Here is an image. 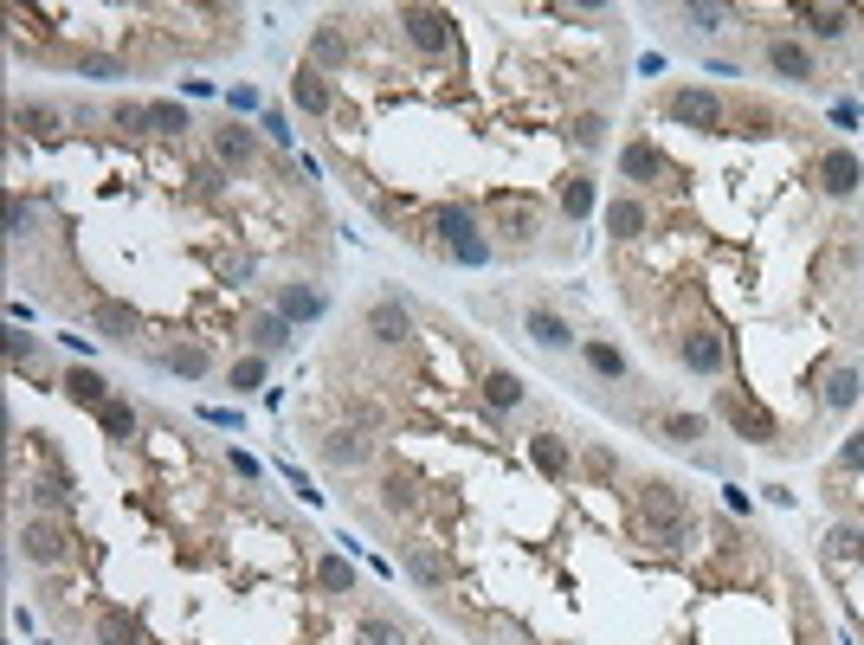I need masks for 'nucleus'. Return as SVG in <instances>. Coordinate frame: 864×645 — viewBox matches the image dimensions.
Masks as SVG:
<instances>
[{"instance_id":"nucleus-41","label":"nucleus","mask_w":864,"mask_h":645,"mask_svg":"<svg viewBox=\"0 0 864 645\" xmlns=\"http://www.w3.org/2000/svg\"><path fill=\"white\" fill-rule=\"evenodd\" d=\"M97 633L111 645H136V613H123V607H111L104 620H97Z\"/></svg>"},{"instance_id":"nucleus-30","label":"nucleus","mask_w":864,"mask_h":645,"mask_svg":"<svg viewBox=\"0 0 864 645\" xmlns=\"http://www.w3.org/2000/svg\"><path fill=\"white\" fill-rule=\"evenodd\" d=\"M162 368L181 375V381H200V375H207V348H200V342H175V348L162 355Z\"/></svg>"},{"instance_id":"nucleus-13","label":"nucleus","mask_w":864,"mask_h":645,"mask_svg":"<svg viewBox=\"0 0 864 645\" xmlns=\"http://www.w3.org/2000/svg\"><path fill=\"white\" fill-rule=\"evenodd\" d=\"M214 162L232 168V175L252 168V162H259V136H252L246 123H220V129H214Z\"/></svg>"},{"instance_id":"nucleus-6","label":"nucleus","mask_w":864,"mask_h":645,"mask_svg":"<svg viewBox=\"0 0 864 645\" xmlns=\"http://www.w3.org/2000/svg\"><path fill=\"white\" fill-rule=\"evenodd\" d=\"M400 33L414 39L426 59H439V52H451V13L446 7H400Z\"/></svg>"},{"instance_id":"nucleus-34","label":"nucleus","mask_w":864,"mask_h":645,"mask_svg":"<svg viewBox=\"0 0 864 645\" xmlns=\"http://www.w3.org/2000/svg\"><path fill=\"white\" fill-rule=\"evenodd\" d=\"M226 175H232V168H220V162H214V155H207V162H194V194H200V200H220L226 194Z\"/></svg>"},{"instance_id":"nucleus-48","label":"nucleus","mask_w":864,"mask_h":645,"mask_svg":"<svg viewBox=\"0 0 864 645\" xmlns=\"http://www.w3.org/2000/svg\"><path fill=\"white\" fill-rule=\"evenodd\" d=\"M226 104H232V111H259V91H252V84H232Z\"/></svg>"},{"instance_id":"nucleus-21","label":"nucleus","mask_w":864,"mask_h":645,"mask_svg":"<svg viewBox=\"0 0 864 645\" xmlns=\"http://www.w3.org/2000/svg\"><path fill=\"white\" fill-rule=\"evenodd\" d=\"M400 569L414 574L419 587H446V581H451V569L439 562V549H433V542H414V549L400 555Z\"/></svg>"},{"instance_id":"nucleus-35","label":"nucleus","mask_w":864,"mask_h":645,"mask_svg":"<svg viewBox=\"0 0 864 645\" xmlns=\"http://www.w3.org/2000/svg\"><path fill=\"white\" fill-rule=\"evenodd\" d=\"M97 426H104L111 439H136V426H143V419H136V407H129V400H111V407L97 414Z\"/></svg>"},{"instance_id":"nucleus-45","label":"nucleus","mask_w":864,"mask_h":645,"mask_svg":"<svg viewBox=\"0 0 864 645\" xmlns=\"http://www.w3.org/2000/svg\"><path fill=\"white\" fill-rule=\"evenodd\" d=\"M7 227H13V239H27V227H33V207H27V194H13V207H7Z\"/></svg>"},{"instance_id":"nucleus-1","label":"nucleus","mask_w":864,"mask_h":645,"mask_svg":"<svg viewBox=\"0 0 864 645\" xmlns=\"http://www.w3.org/2000/svg\"><path fill=\"white\" fill-rule=\"evenodd\" d=\"M684 523H690V503H684V491H677L672 478H645V485H639V535H652V542H672Z\"/></svg>"},{"instance_id":"nucleus-16","label":"nucleus","mask_w":864,"mask_h":645,"mask_svg":"<svg viewBox=\"0 0 864 645\" xmlns=\"http://www.w3.org/2000/svg\"><path fill=\"white\" fill-rule=\"evenodd\" d=\"M529 458H535V471H542V478H568V465H574V452H568V439L555 433V426L529 433Z\"/></svg>"},{"instance_id":"nucleus-28","label":"nucleus","mask_w":864,"mask_h":645,"mask_svg":"<svg viewBox=\"0 0 864 645\" xmlns=\"http://www.w3.org/2000/svg\"><path fill=\"white\" fill-rule=\"evenodd\" d=\"M33 503H39V510H65V503H72V471L52 465L45 478H33Z\"/></svg>"},{"instance_id":"nucleus-42","label":"nucleus","mask_w":864,"mask_h":645,"mask_svg":"<svg viewBox=\"0 0 864 645\" xmlns=\"http://www.w3.org/2000/svg\"><path fill=\"white\" fill-rule=\"evenodd\" d=\"M149 123H155V136H181V129H188V111H181V104H149Z\"/></svg>"},{"instance_id":"nucleus-23","label":"nucleus","mask_w":864,"mask_h":645,"mask_svg":"<svg viewBox=\"0 0 864 645\" xmlns=\"http://www.w3.org/2000/svg\"><path fill=\"white\" fill-rule=\"evenodd\" d=\"M59 123H65V116L52 111V104H13V129H20V136H39V143H59Z\"/></svg>"},{"instance_id":"nucleus-40","label":"nucleus","mask_w":864,"mask_h":645,"mask_svg":"<svg viewBox=\"0 0 864 645\" xmlns=\"http://www.w3.org/2000/svg\"><path fill=\"white\" fill-rule=\"evenodd\" d=\"M77 77H129V65L123 59H111V52H84V59H72Z\"/></svg>"},{"instance_id":"nucleus-5","label":"nucleus","mask_w":864,"mask_h":645,"mask_svg":"<svg viewBox=\"0 0 864 645\" xmlns=\"http://www.w3.org/2000/svg\"><path fill=\"white\" fill-rule=\"evenodd\" d=\"M426 227L439 232V252H446V259H458L465 246H478V239H485V232H478V214H471L465 200H446V207H433V214H426Z\"/></svg>"},{"instance_id":"nucleus-22","label":"nucleus","mask_w":864,"mask_h":645,"mask_svg":"<svg viewBox=\"0 0 864 645\" xmlns=\"http://www.w3.org/2000/svg\"><path fill=\"white\" fill-rule=\"evenodd\" d=\"M65 394H72L77 407H111V381L97 375V368H65Z\"/></svg>"},{"instance_id":"nucleus-47","label":"nucleus","mask_w":864,"mask_h":645,"mask_svg":"<svg viewBox=\"0 0 864 645\" xmlns=\"http://www.w3.org/2000/svg\"><path fill=\"white\" fill-rule=\"evenodd\" d=\"M729 20V7H690V27H704V33H716Z\"/></svg>"},{"instance_id":"nucleus-12","label":"nucleus","mask_w":864,"mask_h":645,"mask_svg":"<svg viewBox=\"0 0 864 645\" xmlns=\"http://www.w3.org/2000/svg\"><path fill=\"white\" fill-rule=\"evenodd\" d=\"M858 181H864V168H858L852 149H820V194H826V200H852Z\"/></svg>"},{"instance_id":"nucleus-32","label":"nucleus","mask_w":864,"mask_h":645,"mask_svg":"<svg viewBox=\"0 0 864 645\" xmlns=\"http://www.w3.org/2000/svg\"><path fill=\"white\" fill-rule=\"evenodd\" d=\"M658 433H665L672 446H697V439L710 433V419H704V414H665V419H658Z\"/></svg>"},{"instance_id":"nucleus-39","label":"nucleus","mask_w":864,"mask_h":645,"mask_svg":"<svg viewBox=\"0 0 864 645\" xmlns=\"http://www.w3.org/2000/svg\"><path fill=\"white\" fill-rule=\"evenodd\" d=\"M362 639H368V645H414V639H407V626H394L387 613H368V620H362Z\"/></svg>"},{"instance_id":"nucleus-26","label":"nucleus","mask_w":864,"mask_h":645,"mask_svg":"<svg viewBox=\"0 0 864 645\" xmlns=\"http://www.w3.org/2000/svg\"><path fill=\"white\" fill-rule=\"evenodd\" d=\"M485 400H490V414H517V407H523V381L510 375V368H490V375H485Z\"/></svg>"},{"instance_id":"nucleus-31","label":"nucleus","mask_w":864,"mask_h":645,"mask_svg":"<svg viewBox=\"0 0 864 645\" xmlns=\"http://www.w3.org/2000/svg\"><path fill=\"white\" fill-rule=\"evenodd\" d=\"M291 330H298V323H291L284 310H264V316H252V342H259V348H284V342H291Z\"/></svg>"},{"instance_id":"nucleus-49","label":"nucleus","mask_w":864,"mask_h":645,"mask_svg":"<svg viewBox=\"0 0 864 645\" xmlns=\"http://www.w3.org/2000/svg\"><path fill=\"white\" fill-rule=\"evenodd\" d=\"M587 471H601V478H613V471H620V458L606 452V446H594V452H587Z\"/></svg>"},{"instance_id":"nucleus-19","label":"nucleus","mask_w":864,"mask_h":645,"mask_svg":"<svg viewBox=\"0 0 864 645\" xmlns=\"http://www.w3.org/2000/svg\"><path fill=\"white\" fill-rule=\"evenodd\" d=\"M523 330H529V342H535V348H568V342H574L568 316H555L549 304H529L523 310Z\"/></svg>"},{"instance_id":"nucleus-37","label":"nucleus","mask_w":864,"mask_h":645,"mask_svg":"<svg viewBox=\"0 0 864 645\" xmlns=\"http://www.w3.org/2000/svg\"><path fill=\"white\" fill-rule=\"evenodd\" d=\"M259 381H264V355H239V362L226 368V387H232V394H252Z\"/></svg>"},{"instance_id":"nucleus-44","label":"nucleus","mask_w":864,"mask_h":645,"mask_svg":"<svg viewBox=\"0 0 864 645\" xmlns=\"http://www.w3.org/2000/svg\"><path fill=\"white\" fill-rule=\"evenodd\" d=\"M574 143H581V149H601V143H606V123H601L594 111H587L581 123H574Z\"/></svg>"},{"instance_id":"nucleus-43","label":"nucleus","mask_w":864,"mask_h":645,"mask_svg":"<svg viewBox=\"0 0 864 645\" xmlns=\"http://www.w3.org/2000/svg\"><path fill=\"white\" fill-rule=\"evenodd\" d=\"M832 555H839V562H858V555H864V530H858V523H839V530H832Z\"/></svg>"},{"instance_id":"nucleus-3","label":"nucleus","mask_w":864,"mask_h":645,"mask_svg":"<svg viewBox=\"0 0 864 645\" xmlns=\"http://www.w3.org/2000/svg\"><path fill=\"white\" fill-rule=\"evenodd\" d=\"M20 555H27L33 569H59V562L72 555V530H65L59 517H27V523H20Z\"/></svg>"},{"instance_id":"nucleus-7","label":"nucleus","mask_w":864,"mask_h":645,"mask_svg":"<svg viewBox=\"0 0 864 645\" xmlns=\"http://www.w3.org/2000/svg\"><path fill=\"white\" fill-rule=\"evenodd\" d=\"M419 503H426V478H419L414 465L387 458V471H381V510L387 517H414Z\"/></svg>"},{"instance_id":"nucleus-25","label":"nucleus","mask_w":864,"mask_h":645,"mask_svg":"<svg viewBox=\"0 0 864 645\" xmlns=\"http://www.w3.org/2000/svg\"><path fill=\"white\" fill-rule=\"evenodd\" d=\"M858 394H864V375L845 362V368H832V381H826V414H852L858 407Z\"/></svg>"},{"instance_id":"nucleus-38","label":"nucleus","mask_w":864,"mask_h":645,"mask_svg":"<svg viewBox=\"0 0 864 645\" xmlns=\"http://www.w3.org/2000/svg\"><path fill=\"white\" fill-rule=\"evenodd\" d=\"M316 581H323L330 594H355V569H348L342 555H323V562H316Z\"/></svg>"},{"instance_id":"nucleus-9","label":"nucleus","mask_w":864,"mask_h":645,"mask_svg":"<svg viewBox=\"0 0 864 645\" xmlns=\"http://www.w3.org/2000/svg\"><path fill=\"white\" fill-rule=\"evenodd\" d=\"M665 116H672V123H690V129H716V123H722V104H716V91H704V84H677L672 97H665Z\"/></svg>"},{"instance_id":"nucleus-20","label":"nucleus","mask_w":864,"mask_h":645,"mask_svg":"<svg viewBox=\"0 0 864 645\" xmlns=\"http://www.w3.org/2000/svg\"><path fill=\"white\" fill-rule=\"evenodd\" d=\"M716 414L729 419V426H736L742 439H768V433H774V419H768V414H754V407L742 400V394H716Z\"/></svg>"},{"instance_id":"nucleus-14","label":"nucleus","mask_w":864,"mask_h":645,"mask_svg":"<svg viewBox=\"0 0 864 645\" xmlns=\"http://www.w3.org/2000/svg\"><path fill=\"white\" fill-rule=\"evenodd\" d=\"M291 104H298L303 116H330L336 111V91H330V77L316 72V65H298V77H291Z\"/></svg>"},{"instance_id":"nucleus-24","label":"nucleus","mask_w":864,"mask_h":645,"mask_svg":"<svg viewBox=\"0 0 864 645\" xmlns=\"http://www.w3.org/2000/svg\"><path fill=\"white\" fill-rule=\"evenodd\" d=\"M278 310H284L291 323H316V316H323V291H316V284H284V291H278Z\"/></svg>"},{"instance_id":"nucleus-15","label":"nucleus","mask_w":864,"mask_h":645,"mask_svg":"<svg viewBox=\"0 0 864 645\" xmlns=\"http://www.w3.org/2000/svg\"><path fill=\"white\" fill-rule=\"evenodd\" d=\"M497 232H510L517 246H529V239L542 232V207H535V200H523V194L497 200Z\"/></svg>"},{"instance_id":"nucleus-27","label":"nucleus","mask_w":864,"mask_h":645,"mask_svg":"<svg viewBox=\"0 0 864 645\" xmlns=\"http://www.w3.org/2000/svg\"><path fill=\"white\" fill-rule=\"evenodd\" d=\"M658 168H665V155L652 149V143H626L620 149V175L626 181H658Z\"/></svg>"},{"instance_id":"nucleus-29","label":"nucleus","mask_w":864,"mask_h":645,"mask_svg":"<svg viewBox=\"0 0 864 645\" xmlns=\"http://www.w3.org/2000/svg\"><path fill=\"white\" fill-rule=\"evenodd\" d=\"M310 65H316V72H330V65H348V39H342L336 27H316V39H310Z\"/></svg>"},{"instance_id":"nucleus-4","label":"nucleus","mask_w":864,"mask_h":645,"mask_svg":"<svg viewBox=\"0 0 864 645\" xmlns=\"http://www.w3.org/2000/svg\"><path fill=\"white\" fill-rule=\"evenodd\" d=\"M761 65L774 77H788V84H813L820 77V59H813V45H800V39L774 33L768 45H761Z\"/></svg>"},{"instance_id":"nucleus-17","label":"nucleus","mask_w":864,"mask_h":645,"mask_svg":"<svg viewBox=\"0 0 864 645\" xmlns=\"http://www.w3.org/2000/svg\"><path fill=\"white\" fill-rule=\"evenodd\" d=\"M645 227H652V214H645L639 194H613V200H606V232H613V239H639Z\"/></svg>"},{"instance_id":"nucleus-2","label":"nucleus","mask_w":864,"mask_h":645,"mask_svg":"<svg viewBox=\"0 0 864 645\" xmlns=\"http://www.w3.org/2000/svg\"><path fill=\"white\" fill-rule=\"evenodd\" d=\"M316 458H323V471H362V465H368V458H375V433H368V426H355V419H348V426H330V433H323V446H316Z\"/></svg>"},{"instance_id":"nucleus-36","label":"nucleus","mask_w":864,"mask_h":645,"mask_svg":"<svg viewBox=\"0 0 864 645\" xmlns=\"http://www.w3.org/2000/svg\"><path fill=\"white\" fill-rule=\"evenodd\" d=\"M587 368L606 375V381H626V355H620L613 342H587Z\"/></svg>"},{"instance_id":"nucleus-8","label":"nucleus","mask_w":864,"mask_h":645,"mask_svg":"<svg viewBox=\"0 0 864 645\" xmlns=\"http://www.w3.org/2000/svg\"><path fill=\"white\" fill-rule=\"evenodd\" d=\"M368 336H375L381 348H407V342H414V310L400 304L394 291L375 298V304H368Z\"/></svg>"},{"instance_id":"nucleus-33","label":"nucleus","mask_w":864,"mask_h":645,"mask_svg":"<svg viewBox=\"0 0 864 645\" xmlns=\"http://www.w3.org/2000/svg\"><path fill=\"white\" fill-rule=\"evenodd\" d=\"M562 214H568V220H587V214H594V181H587V175H568Z\"/></svg>"},{"instance_id":"nucleus-46","label":"nucleus","mask_w":864,"mask_h":645,"mask_svg":"<svg viewBox=\"0 0 864 645\" xmlns=\"http://www.w3.org/2000/svg\"><path fill=\"white\" fill-rule=\"evenodd\" d=\"M839 471H864V433H852V439L839 446Z\"/></svg>"},{"instance_id":"nucleus-18","label":"nucleus","mask_w":864,"mask_h":645,"mask_svg":"<svg viewBox=\"0 0 864 645\" xmlns=\"http://www.w3.org/2000/svg\"><path fill=\"white\" fill-rule=\"evenodd\" d=\"M800 27H806V33L813 39H845L852 33V7H832V0H813V7H800Z\"/></svg>"},{"instance_id":"nucleus-11","label":"nucleus","mask_w":864,"mask_h":645,"mask_svg":"<svg viewBox=\"0 0 864 645\" xmlns=\"http://www.w3.org/2000/svg\"><path fill=\"white\" fill-rule=\"evenodd\" d=\"M677 362H684L690 375H722V368H729V348H722V336H710V330H684V336H677Z\"/></svg>"},{"instance_id":"nucleus-10","label":"nucleus","mask_w":864,"mask_h":645,"mask_svg":"<svg viewBox=\"0 0 864 645\" xmlns=\"http://www.w3.org/2000/svg\"><path fill=\"white\" fill-rule=\"evenodd\" d=\"M91 330L104 342H123V348H129V342L143 336V310L123 304V298H104V304H91Z\"/></svg>"}]
</instances>
